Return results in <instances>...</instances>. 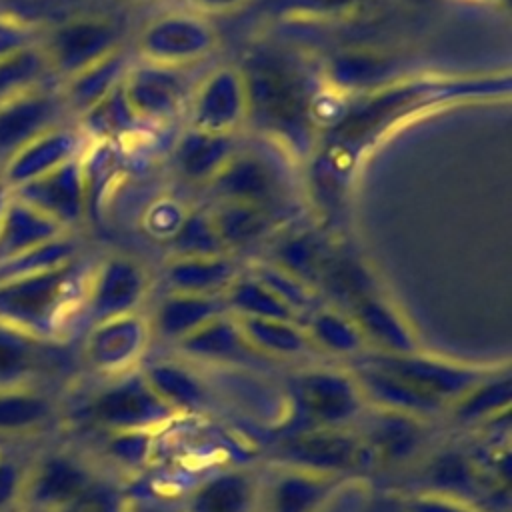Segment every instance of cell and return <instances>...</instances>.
Masks as SVG:
<instances>
[{
    "mask_svg": "<svg viewBox=\"0 0 512 512\" xmlns=\"http://www.w3.org/2000/svg\"><path fill=\"white\" fill-rule=\"evenodd\" d=\"M208 210L230 254L258 244L280 224L278 214L236 200H216L212 206H208Z\"/></svg>",
    "mask_w": 512,
    "mask_h": 512,
    "instance_id": "4dcf8cb0",
    "label": "cell"
},
{
    "mask_svg": "<svg viewBox=\"0 0 512 512\" xmlns=\"http://www.w3.org/2000/svg\"><path fill=\"white\" fill-rule=\"evenodd\" d=\"M424 422L426 420L416 416L368 408L364 418L358 422L362 424L358 432L370 448L374 464L402 462L422 446Z\"/></svg>",
    "mask_w": 512,
    "mask_h": 512,
    "instance_id": "4316f807",
    "label": "cell"
},
{
    "mask_svg": "<svg viewBox=\"0 0 512 512\" xmlns=\"http://www.w3.org/2000/svg\"><path fill=\"white\" fill-rule=\"evenodd\" d=\"M348 314L358 324L370 352L402 356L424 350L410 320L382 290L354 302Z\"/></svg>",
    "mask_w": 512,
    "mask_h": 512,
    "instance_id": "44dd1931",
    "label": "cell"
},
{
    "mask_svg": "<svg viewBox=\"0 0 512 512\" xmlns=\"http://www.w3.org/2000/svg\"><path fill=\"white\" fill-rule=\"evenodd\" d=\"M38 44L40 38L32 24L16 16L0 14V60L16 56Z\"/></svg>",
    "mask_w": 512,
    "mask_h": 512,
    "instance_id": "681fc988",
    "label": "cell"
},
{
    "mask_svg": "<svg viewBox=\"0 0 512 512\" xmlns=\"http://www.w3.org/2000/svg\"><path fill=\"white\" fill-rule=\"evenodd\" d=\"M26 472L12 458L0 456V512L22 500Z\"/></svg>",
    "mask_w": 512,
    "mask_h": 512,
    "instance_id": "f907efd6",
    "label": "cell"
},
{
    "mask_svg": "<svg viewBox=\"0 0 512 512\" xmlns=\"http://www.w3.org/2000/svg\"><path fill=\"white\" fill-rule=\"evenodd\" d=\"M292 422L300 428H358L368 404L350 368L306 366L288 380Z\"/></svg>",
    "mask_w": 512,
    "mask_h": 512,
    "instance_id": "277c9868",
    "label": "cell"
},
{
    "mask_svg": "<svg viewBox=\"0 0 512 512\" xmlns=\"http://www.w3.org/2000/svg\"><path fill=\"white\" fill-rule=\"evenodd\" d=\"M346 480L350 478L272 466L262 474L260 512H320Z\"/></svg>",
    "mask_w": 512,
    "mask_h": 512,
    "instance_id": "ffe728a7",
    "label": "cell"
},
{
    "mask_svg": "<svg viewBox=\"0 0 512 512\" xmlns=\"http://www.w3.org/2000/svg\"><path fill=\"white\" fill-rule=\"evenodd\" d=\"M102 450L106 458L126 470L136 472L142 470L154 452L156 432L150 430H128V432H102Z\"/></svg>",
    "mask_w": 512,
    "mask_h": 512,
    "instance_id": "f6af8a7d",
    "label": "cell"
},
{
    "mask_svg": "<svg viewBox=\"0 0 512 512\" xmlns=\"http://www.w3.org/2000/svg\"><path fill=\"white\" fill-rule=\"evenodd\" d=\"M64 512H120L118 494H114L106 484L96 480L72 506Z\"/></svg>",
    "mask_w": 512,
    "mask_h": 512,
    "instance_id": "816d5d0a",
    "label": "cell"
},
{
    "mask_svg": "<svg viewBox=\"0 0 512 512\" xmlns=\"http://www.w3.org/2000/svg\"><path fill=\"white\" fill-rule=\"evenodd\" d=\"M130 2H156V0H130Z\"/></svg>",
    "mask_w": 512,
    "mask_h": 512,
    "instance_id": "9f6ffc18",
    "label": "cell"
},
{
    "mask_svg": "<svg viewBox=\"0 0 512 512\" xmlns=\"http://www.w3.org/2000/svg\"><path fill=\"white\" fill-rule=\"evenodd\" d=\"M54 406L34 384L0 388V436H24L44 428Z\"/></svg>",
    "mask_w": 512,
    "mask_h": 512,
    "instance_id": "74e56055",
    "label": "cell"
},
{
    "mask_svg": "<svg viewBox=\"0 0 512 512\" xmlns=\"http://www.w3.org/2000/svg\"><path fill=\"white\" fill-rule=\"evenodd\" d=\"M238 68L248 96L246 124L290 160L308 162L318 144L310 98L320 84V72L312 76L292 56L270 48L254 50Z\"/></svg>",
    "mask_w": 512,
    "mask_h": 512,
    "instance_id": "7a4b0ae2",
    "label": "cell"
},
{
    "mask_svg": "<svg viewBox=\"0 0 512 512\" xmlns=\"http://www.w3.org/2000/svg\"><path fill=\"white\" fill-rule=\"evenodd\" d=\"M216 46L214 26L192 10L164 12L152 18L136 38L138 60L182 70L206 60Z\"/></svg>",
    "mask_w": 512,
    "mask_h": 512,
    "instance_id": "9c48e42d",
    "label": "cell"
},
{
    "mask_svg": "<svg viewBox=\"0 0 512 512\" xmlns=\"http://www.w3.org/2000/svg\"><path fill=\"white\" fill-rule=\"evenodd\" d=\"M170 256H220L230 254L212 222L208 208L188 210L178 232L168 242Z\"/></svg>",
    "mask_w": 512,
    "mask_h": 512,
    "instance_id": "60d3db41",
    "label": "cell"
},
{
    "mask_svg": "<svg viewBox=\"0 0 512 512\" xmlns=\"http://www.w3.org/2000/svg\"><path fill=\"white\" fill-rule=\"evenodd\" d=\"M248 0H184L188 10L202 14V16H212V14H228L238 8H242Z\"/></svg>",
    "mask_w": 512,
    "mask_h": 512,
    "instance_id": "f5cc1de1",
    "label": "cell"
},
{
    "mask_svg": "<svg viewBox=\"0 0 512 512\" xmlns=\"http://www.w3.org/2000/svg\"><path fill=\"white\" fill-rule=\"evenodd\" d=\"M130 66L132 60L126 56V52L122 48H116L88 68L62 80L60 96L66 110L76 116L90 110L124 82Z\"/></svg>",
    "mask_w": 512,
    "mask_h": 512,
    "instance_id": "f1b7e54d",
    "label": "cell"
},
{
    "mask_svg": "<svg viewBox=\"0 0 512 512\" xmlns=\"http://www.w3.org/2000/svg\"><path fill=\"white\" fill-rule=\"evenodd\" d=\"M262 472L226 466L192 484L178 502L180 512H260Z\"/></svg>",
    "mask_w": 512,
    "mask_h": 512,
    "instance_id": "e0dca14e",
    "label": "cell"
},
{
    "mask_svg": "<svg viewBox=\"0 0 512 512\" xmlns=\"http://www.w3.org/2000/svg\"><path fill=\"white\" fill-rule=\"evenodd\" d=\"M270 466L300 468L316 474L360 478L374 456L358 428H300L286 432L272 448Z\"/></svg>",
    "mask_w": 512,
    "mask_h": 512,
    "instance_id": "5b68a950",
    "label": "cell"
},
{
    "mask_svg": "<svg viewBox=\"0 0 512 512\" xmlns=\"http://www.w3.org/2000/svg\"><path fill=\"white\" fill-rule=\"evenodd\" d=\"M186 212L188 210L176 198L160 196L144 208L142 230L146 236L168 244L172 240V236L178 232Z\"/></svg>",
    "mask_w": 512,
    "mask_h": 512,
    "instance_id": "7dc6e473",
    "label": "cell"
},
{
    "mask_svg": "<svg viewBox=\"0 0 512 512\" xmlns=\"http://www.w3.org/2000/svg\"><path fill=\"white\" fill-rule=\"evenodd\" d=\"M154 392L178 414H198L210 404L208 380L184 358H158L140 364Z\"/></svg>",
    "mask_w": 512,
    "mask_h": 512,
    "instance_id": "cb8c5ba5",
    "label": "cell"
},
{
    "mask_svg": "<svg viewBox=\"0 0 512 512\" xmlns=\"http://www.w3.org/2000/svg\"><path fill=\"white\" fill-rule=\"evenodd\" d=\"M152 338L150 320L142 312L114 316L88 326L84 360L106 378L118 376L140 368Z\"/></svg>",
    "mask_w": 512,
    "mask_h": 512,
    "instance_id": "4fadbf2b",
    "label": "cell"
},
{
    "mask_svg": "<svg viewBox=\"0 0 512 512\" xmlns=\"http://www.w3.org/2000/svg\"><path fill=\"white\" fill-rule=\"evenodd\" d=\"M256 276L264 286H268L302 322L314 308H318V292L310 288L300 278L292 276L284 268L276 266L270 260H258L248 270Z\"/></svg>",
    "mask_w": 512,
    "mask_h": 512,
    "instance_id": "b9f144b4",
    "label": "cell"
},
{
    "mask_svg": "<svg viewBox=\"0 0 512 512\" xmlns=\"http://www.w3.org/2000/svg\"><path fill=\"white\" fill-rule=\"evenodd\" d=\"M86 136L78 126L58 124L28 144H24L0 170V178L12 188H20L54 168L78 158L86 146Z\"/></svg>",
    "mask_w": 512,
    "mask_h": 512,
    "instance_id": "d6986e66",
    "label": "cell"
},
{
    "mask_svg": "<svg viewBox=\"0 0 512 512\" xmlns=\"http://www.w3.org/2000/svg\"><path fill=\"white\" fill-rule=\"evenodd\" d=\"M140 126L144 124L130 108L122 84L98 104H94L90 110L78 116V128L88 142L104 140L124 144V140L128 136H134Z\"/></svg>",
    "mask_w": 512,
    "mask_h": 512,
    "instance_id": "d590c367",
    "label": "cell"
},
{
    "mask_svg": "<svg viewBox=\"0 0 512 512\" xmlns=\"http://www.w3.org/2000/svg\"><path fill=\"white\" fill-rule=\"evenodd\" d=\"M84 414L98 432H158L180 418L154 392L140 368L110 376L108 384L88 400Z\"/></svg>",
    "mask_w": 512,
    "mask_h": 512,
    "instance_id": "8992f818",
    "label": "cell"
},
{
    "mask_svg": "<svg viewBox=\"0 0 512 512\" xmlns=\"http://www.w3.org/2000/svg\"><path fill=\"white\" fill-rule=\"evenodd\" d=\"M302 326L312 348L334 358H358L368 346L354 322V318L336 306H318L304 320Z\"/></svg>",
    "mask_w": 512,
    "mask_h": 512,
    "instance_id": "d6a6232c",
    "label": "cell"
},
{
    "mask_svg": "<svg viewBox=\"0 0 512 512\" xmlns=\"http://www.w3.org/2000/svg\"><path fill=\"white\" fill-rule=\"evenodd\" d=\"M282 150L274 156L254 146H238L224 168L208 184L216 200H236L266 208L280 216L292 194V178L280 160Z\"/></svg>",
    "mask_w": 512,
    "mask_h": 512,
    "instance_id": "52a82bcc",
    "label": "cell"
},
{
    "mask_svg": "<svg viewBox=\"0 0 512 512\" xmlns=\"http://www.w3.org/2000/svg\"><path fill=\"white\" fill-rule=\"evenodd\" d=\"M174 350L190 364H208L216 368H248L266 362L248 346L238 320L230 312L200 326L180 340Z\"/></svg>",
    "mask_w": 512,
    "mask_h": 512,
    "instance_id": "7402d4cb",
    "label": "cell"
},
{
    "mask_svg": "<svg viewBox=\"0 0 512 512\" xmlns=\"http://www.w3.org/2000/svg\"><path fill=\"white\" fill-rule=\"evenodd\" d=\"M236 148V134H212L186 126L174 140L172 164L184 180L208 186Z\"/></svg>",
    "mask_w": 512,
    "mask_h": 512,
    "instance_id": "d4e9b609",
    "label": "cell"
},
{
    "mask_svg": "<svg viewBox=\"0 0 512 512\" xmlns=\"http://www.w3.org/2000/svg\"><path fill=\"white\" fill-rule=\"evenodd\" d=\"M228 312L222 296H196L166 292L150 320L152 336L176 346L212 318Z\"/></svg>",
    "mask_w": 512,
    "mask_h": 512,
    "instance_id": "83f0119b",
    "label": "cell"
},
{
    "mask_svg": "<svg viewBox=\"0 0 512 512\" xmlns=\"http://www.w3.org/2000/svg\"><path fill=\"white\" fill-rule=\"evenodd\" d=\"M78 248L76 242L72 240L70 232L42 244L36 246L16 258H10L6 262L0 264V280H8V278H18V276H30V274H38L44 270H52L58 268L62 264H68L72 260H76Z\"/></svg>",
    "mask_w": 512,
    "mask_h": 512,
    "instance_id": "7bdbcfd3",
    "label": "cell"
},
{
    "mask_svg": "<svg viewBox=\"0 0 512 512\" xmlns=\"http://www.w3.org/2000/svg\"><path fill=\"white\" fill-rule=\"evenodd\" d=\"M150 290V274L142 262L126 254H110L86 272L80 316L88 326L140 312Z\"/></svg>",
    "mask_w": 512,
    "mask_h": 512,
    "instance_id": "30bf717a",
    "label": "cell"
},
{
    "mask_svg": "<svg viewBox=\"0 0 512 512\" xmlns=\"http://www.w3.org/2000/svg\"><path fill=\"white\" fill-rule=\"evenodd\" d=\"M242 274L234 254L220 256H170L162 278L168 292L196 296H224L228 286Z\"/></svg>",
    "mask_w": 512,
    "mask_h": 512,
    "instance_id": "484cf974",
    "label": "cell"
},
{
    "mask_svg": "<svg viewBox=\"0 0 512 512\" xmlns=\"http://www.w3.org/2000/svg\"><path fill=\"white\" fill-rule=\"evenodd\" d=\"M508 72L444 76H402L350 100L336 126L322 132L306 162L308 186L322 210H338L364 158L392 132L422 114L480 100L508 98Z\"/></svg>",
    "mask_w": 512,
    "mask_h": 512,
    "instance_id": "6da1fadb",
    "label": "cell"
},
{
    "mask_svg": "<svg viewBox=\"0 0 512 512\" xmlns=\"http://www.w3.org/2000/svg\"><path fill=\"white\" fill-rule=\"evenodd\" d=\"M136 512H180V508L170 502H142L136 506Z\"/></svg>",
    "mask_w": 512,
    "mask_h": 512,
    "instance_id": "db71d44e",
    "label": "cell"
},
{
    "mask_svg": "<svg viewBox=\"0 0 512 512\" xmlns=\"http://www.w3.org/2000/svg\"><path fill=\"white\" fill-rule=\"evenodd\" d=\"M12 192L68 232L86 218V188L80 156Z\"/></svg>",
    "mask_w": 512,
    "mask_h": 512,
    "instance_id": "ac0fdd59",
    "label": "cell"
},
{
    "mask_svg": "<svg viewBox=\"0 0 512 512\" xmlns=\"http://www.w3.org/2000/svg\"><path fill=\"white\" fill-rule=\"evenodd\" d=\"M398 512H482V508L468 498L422 488L406 494L398 504Z\"/></svg>",
    "mask_w": 512,
    "mask_h": 512,
    "instance_id": "c3c4849f",
    "label": "cell"
},
{
    "mask_svg": "<svg viewBox=\"0 0 512 512\" xmlns=\"http://www.w3.org/2000/svg\"><path fill=\"white\" fill-rule=\"evenodd\" d=\"M86 272L78 258L52 270L0 280V322L54 340L80 316Z\"/></svg>",
    "mask_w": 512,
    "mask_h": 512,
    "instance_id": "3957f363",
    "label": "cell"
},
{
    "mask_svg": "<svg viewBox=\"0 0 512 512\" xmlns=\"http://www.w3.org/2000/svg\"><path fill=\"white\" fill-rule=\"evenodd\" d=\"M66 106L46 84L20 92L0 104V170L30 140L62 124Z\"/></svg>",
    "mask_w": 512,
    "mask_h": 512,
    "instance_id": "2e32d148",
    "label": "cell"
},
{
    "mask_svg": "<svg viewBox=\"0 0 512 512\" xmlns=\"http://www.w3.org/2000/svg\"><path fill=\"white\" fill-rule=\"evenodd\" d=\"M120 142H86L80 154V166L86 188V216H100V210L122 170Z\"/></svg>",
    "mask_w": 512,
    "mask_h": 512,
    "instance_id": "8d00e7d4",
    "label": "cell"
},
{
    "mask_svg": "<svg viewBox=\"0 0 512 512\" xmlns=\"http://www.w3.org/2000/svg\"><path fill=\"white\" fill-rule=\"evenodd\" d=\"M66 232L58 222L12 192L0 222V264Z\"/></svg>",
    "mask_w": 512,
    "mask_h": 512,
    "instance_id": "f546056e",
    "label": "cell"
},
{
    "mask_svg": "<svg viewBox=\"0 0 512 512\" xmlns=\"http://www.w3.org/2000/svg\"><path fill=\"white\" fill-rule=\"evenodd\" d=\"M402 76L400 62L394 56L372 50H340L320 70V80L348 98L382 88Z\"/></svg>",
    "mask_w": 512,
    "mask_h": 512,
    "instance_id": "603a6c76",
    "label": "cell"
},
{
    "mask_svg": "<svg viewBox=\"0 0 512 512\" xmlns=\"http://www.w3.org/2000/svg\"><path fill=\"white\" fill-rule=\"evenodd\" d=\"M362 356L368 358L372 364L384 368L386 372L394 374L422 396L440 404L444 410H448L450 404L470 392L476 384L500 370L498 366L458 362L424 350L402 356L366 350Z\"/></svg>",
    "mask_w": 512,
    "mask_h": 512,
    "instance_id": "ba28073f",
    "label": "cell"
},
{
    "mask_svg": "<svg viewBox=\"0 0 512 512\" xmlns=\"http://www.w3.org/2000/svg\"><path fill=\"white\" fill-rule=\"evenodd\" d=\"M48 76L52 74L40 44L0 60V104L20 92L46 84Z\"/></svg>",
    "mask_w": 512,
    "mask_h": 512,
    "instance_id": "ee69618b",
    "label": "cell"
},
{
    "mask_svg": "<svg viewBox=\"0 0 512 512\" xmlns=\"http://www.w3.org/2000/svg\"><path fill=\"white\" fill-rule=\"evenodd\" d=\"M236 318V316H234ZM248 346L266 362L298 360L316 352L306 330L296 320L236 318Z\"/></svg>",
    "mask_w": 512,
    "mask_h": 512,
    "instance_id": "1f68e13d",
    "label": "cell"
},
{
    "mask_svg": "<svg viewBox=\"0 0 512 512\" xmlns=\"http://www.w3.org/2000/svg\"><path fill=\"white\" fill-rule=\"evenodd\" d=\"M94 482V472L82 460L66 452H54L26 472L20 502L32 512H64Z\"/></svg>",
    "mask_w": 512,
    "mask_h": 512,
    "instance_id": "9a60e30c",
    "label": "cell"
},
{
    "mask_svg": "<svg viewBox=\"0 0 512 512\" xmlns=\"http://www.w3.org/2000/svg\"><path fill=\"white\" fill-rule=\"evenodd\" d=\"M188 126L212 134H236L248 120V96L242 70L224 64L206 74L186 106Z\"/></svg>",
    "mask_w": 512,
    "mask_h": 512,
    "instance_id": "7c38bea8",
    "label": "cell"
},
{
    "mask_svg": "<svg viewBox=\"0 0 512 512\" xmlns=\"http://www.w3.org/2000/svg\"><path fill=\"white\" fill-rule=\"evenodd\" d=\"M512 400L510 368L502 366L498 372L476 384L470 392L448 406L450 414L462 426L490 424L498 416H506Z\"/></svg>",
    "mask_w": 512,
    "mask_h": 512,
    "instance_id": "e575fe53",
    "label": "cell"
},
{
    "mask_svg": "<svg viewBox=\"0 0 512 512\" xmlns=\"http://www.w3.org/2000/svg\"><path fill=\"white\" fill-rule=\"evenodd\" d=\"M330 258L332 256L322 236L312 230H290L276 238L268 260L318 292L320 278Z\"/></svg>",
    "mask_w": 512,
    "mask_h": 512,
    "instance_id": "836d02e7",
    "label": "cell"
},
{
    "mask_svg": "<svg viewBox=\"0 0 512 512\" xmlns=\"http://www.w3.org/2000/svg\"><path fill=\"white\" fill-rule=\"evenodd\" d=\"M10 196H12V188L0 178V222H2V216H4V210L8 206Z\"/></svg>",
    "mask_w": 512,
    "mask_h": 512,
    "instance_id": "11a10c76",
    "label": "cell"
},
{
    "mask_svg": "<svg viewBox=\"0 0 512 512\" xmlns=\"http://www.w3.org/2000/svg\"><path fill=\"white\" fill-rule=\"evenodd\" d=\"M42 344L46 340L0 322V388L32 384L42 364Z\"/></svg>",
    "mask_w": 512,
    "mask_h": 512,
    "instance_id": "f35d334b",
    "label": "cell"
},
{
    "mask_svg": "<svg viewBox=\"0 0 512 512\" xmlns=\"http://www.w3.org/2000/svg\"><path fill=\"white\" fill-rule=\"evenodd\" d=\"M222 298L226 310L236 318H276L300 322L298 316L250 272H242L228 286Z\"/></svg>",
    "mask_w": 512,
    "mask_h": 512,
    "instance_id": "ab89813d",
    "label": "cell"
},
{
    "mask_svg": "<svg viewBox=\"0 0 512 512\" xmlns=\"http://www.w3.org/2000/svg\"><path fill=\"white\" fill-rule=\"evenodd\" d=\"M40 48L50 74L66 80L120 48L114 24L100 18H78L54 28Z\"/></svg>",
    "mask_w": 512,
    "mask_h": 512,
    "instance_id": "5bb4252c",
    "label": "cell"
},
{
    "mask_svg": "<svg viewBox=\"0 0 512 512\" xmlns=\"http://www.w3.org/2000/svg\"><path fill=\"white\" fill-rule=\"evenodd\" d=\"M366 0H270L268 12L290 20H338L356 12Z\"/></svg>",
    "mask_w": 512,
    "mask_h": 512,
    "instance_id": "bcb514c9",
    "label": "cell"
},
{
    "mask_svg": "<svg viewBox=\"0 0 512 512\" xmlns=\"http://www.w3.org/2000/svg\"><path fill=\"white\" fill-rule=\"evenodd\" d=\"M122 88L130 108L144 126H162L186 114L194 86H190L182 68L138 60L132 62Z\"/></svg>",
    "mask_w": 512,
    "mask_h": 512,
    "instance_id": "8fae6325",
    "label": "cell"
}]
</instances>
